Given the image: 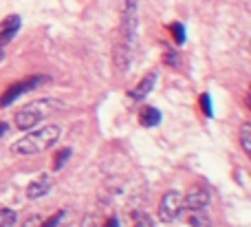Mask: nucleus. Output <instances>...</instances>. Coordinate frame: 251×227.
I'll list each match as a JSON object with an SVG mask.
<instances>
[{"instance_id":"nucleus-14","label":"nucleus","mask_w":251,"mask_h":227,"mask_svg":"<svg viewBox=\"0 0 251 227\" xmlns=\"http://www.w3.org/2000/svg\"><path fill=\"white\" fill-rule=\"evenodd\" d=\"M190 227H212V221L205 214H201V212H194L190 216Z\"/></svg>"},{"instance_id":"nucleus-1","label":"nucleus","mask_w":251,"mask_h":227,"mask_svg":"<svg viewBox=\"0 0 251 227\" xmlns=\"http://www.w3.org/2000/svg\"><path fill=\"white\" fill-rule=\"evenodd\" d=\"M119 44L115 49V64L119 73H126L132 64L134 47L139 33V4L137 0H122V18H119Z\"/></svg>"},{"instance_id":"nucleus-23","label":"nucleus","mask_w":251,"mask_h":227,"mask_svg":"<svg viewBox=\"0 0 251 227\" xmlns=\"http://www.w3.org/2000/svg\"><path fill=\"white\" fill-rule=\"evenodd\" d=\"M4 60V47H0V62Z\"/></svg>"},{"instance_id":"nucleus-19","label":"nucleus","mask_w":251,"mask_h":227,"mask_svg":"<svg viewBox=\"0 0 251 227\" xmlns=\"http://www.w3.org/2000/svg\"><path fill=\"white\" fill-rule=\"evenodd\" d=\"M134 227H154V221H152L148 214H143V216H139V219H137Z\"/></svg>"},{"instance_id":"nucleus-21","label":"nucleus","mask_w":251,"mask_h":227,"mask_svg":"<svg viewBox=\"0 0 251 227\" xmlns=\"http://www.w3.org/2000/svg\"><path fill=\"white\" fill-rule=\"evenodd\" d=\"M40 223H42V219H40V216H29V219L22 223V227H38Z\"/></svg>"},{"instance_id":"nucleus-9","label":"nucleus","mask_w":251,"mask_h":227,"mask_svg":"<svg viewBox=\"0 0 251 227\" xmlns=\"http://www.w3.org/2000/svg\"><path fill=\"white\" fill-rule=\"evenodd\" d=\"M20 25L22 22H20V18L18 16H9V18H4V20L0 22V47H4L9 40L16 38Z\"/></svg>"},{"instance_id":"nucleus-22","label":"nucleus","mask_w":251,"mask_h":227,"mask_svg":"<svg viewBox=\"0 0 251 227\" xmlns=\"http://www.w3.org/2000/svg\"><path fill=\"white\" fill-rule=\"evenodd\" d=\"M106 227H119V221L117 219H110L108 223H106Z\"/></svg>"},{"instance_id":"nucleus-16","label":"nucleus","mask_w":251,"mask_h":227,"mask_svg":"<svg viewBox=\"0 0 251 227\" xmlns=\"http://www.w3.org/2000/svg\"><path fill=\"white\" fill-rule=\"evenodd\" d=\"M199 101H201V108H203L205 117H212V115H214V110H212V97H209L207 93H203V95L199 97Z\"/></svg>"},{"instance_id":"nucleus-10","label":"nucleus","mask_w":251,"mask_h":227,"mask_svg":"<svg viewBox=\"0 0 251 227\" xmlns=\"http://www.w3.org/2000/svg\"><path fill=\"white\" fill-rule=\"evenodd\" d=\"M161 124V113L156 108H152V106H148V108L141 110V126L146 128H154Z\"/></svg>"},{"instance_id":"nucleus-15","label":"nucleus","mask_w":251,"mask_h":227,"mask_svg":"<svg viewBox=\"0 0 251 227\" xmlns=\"http://www.w3.org/2000/svg\"><path fill=\"white\" fill-rule=\"evenodd\" d=\"M170 31H172L174 42H176V44H183V42H185V26H183L181 22H174V25L170 26Z\"/></svg>"},{"instance_id":"nucleus-18","label":"nucleus","mask_w":251,"mask_h":227,"mask_svg":"<svg viewBox=\"0 0 251 227\" xmlns=\"http://www.w3.org/2000/svg\"><path fill=\"white\" fill-rule=\"evenodd\" d=\"M62 219H64V212H60V214H55V216H51L49 221H44V223H40L38 227H57L62 223Z\"/></svg>"},{"instance_id":"nucleus-12","label":"nucleus","mask_w":251,"mask_h":227,"mask_svg":"<svg viewBox=\"0 0 251 227\" xmlns=\"http://www.w3.org/2000/svg\"><path fill=\"white\" fill-rule=\"evenodd\" d=\"M18 223V214L13 210H9V207H4V210H0V227H13Z\"/></svg>"},{"instance_id":"nucleus-8","label":"nucleus","mask_w":251,"mask_h":227,"mask_svg":"<svg viewBox=\"0 0 251 227\" xmlns=\"http://www.w3.org/2000/svg\"><path fill=\"white\" fill-rule=\"evenodd\" d=\"M51 188H53V183H51V179H49L47 175H42L40 179H35V181H31L29 185H26V197L29 199H42V197H47L49 192H51Z\"/></svg>"},{"instance_id":"nucleus-11","label":"nucleus","mask_w":251,"mask_h":227,"mask_svg":"<svg viewBox=\"0 0 251 227\" xmlns=\"http://www.w3.org/2000/svg\"><path fill=\"white\" fill-rule=\"evenodd\" d=\"M240 146H243V152L251 157V124H243L240 126Z\"/></svg>"},{"instance_id":"nucleus-5","label":"nucleus","mask_w":251,"mask_h":227,"mask_svg":"<svg viewBox=\"0 0 251 227\" xmlns=\"http://www.w3.org/2000/svg\"><path fill=\"white\" fill-rule=\"evenodd\" d=\"M181 210H183L181 192L170 190V192L163 194V199H161V203H159V219L163 221V223H174L176 216L181 214Z\"/></svg>"},{"instance_id":"nucleus-4","label":"nucleus","mask_w":251,"mask_h":227,"mask_svg":"<svg viewBox=\"0 0 251 227\" xmlns=\"http://www.w3.org/2000/svg\"><path fill=\"white\" fill-rule=\"evenodd\" d=\"M49 77H26V79H22V82H16L13 86H9V91L7 93H2V97H0V108H4V106H11L13 101L18 100V97H22L25 93H29V91H33V88H38V86H42L44 82H47Z\"/></svg>"},{"instance_id":"nucleus-13","label":"nucleus","mask_w":251,"mask_h":227,"mask_svg":"<svg viewBox=\"0 0 251 227\" xmlns=\"http://www.w3.org/2000/svg\"><path fill=\"white\" fill-rule=\"evenodd\" d=\"M71 154H73V150H71V148H62L60 152L55 154V161H53V170H55V172L62 170V168H64V163L71 159Z\"/></svg>"},{"instance_id":"nucleus-3","label":"nucleus","mask_w":251,"mask_h":227,"mask_svg":"<svg viewBox=\"0 0 251 227\" xmlns=\"http://www.w3.org/2000/svg\"><path fill=\"white\" fill-rule=\"evenodd\" d=\"M55 106H57L55 100H49V97L47 100L33 101V104H26L25 108L16 113V126L20 128V130H31V128L38 126V124L42 122Z\"/></svg>"},{"instance_id":"nucleus-2","label":"nucleus","mask_w":251,"mask_h":227,"mask_svg":"<svg viewBox=\"0 0 251 227\" xmlns=\"http://www.w3.org/2000/svg\"><path fill=\"white\" fill-rule=\"evenodd\" d=\"M60 137H62V128L57 124H49V126H42L40 130H31L29 135L13 141L11 152L16 157H33V154H40L44 150L53 148Z\"/></svg>"},{"instance_id":"nucleus-20","label":"nucleus","mask_w":251,"mask_h":227,"mask_svg":"<svg viewBox=\"0 0 251 227\" xmlns=\"http://www.w3.org/2000/svg\"><path fill=\"white\" fill-rule=\"evenodd\" d=\"M82 227H97V216H93V214L84 216V219H82Z\"/></svg>"},{"instance_id":"nucleus-7","label":"nucleus","mask_w":251,"mask_h":227,"mask_svg":"<svg viewBox=\"0 0 251 227\" xmlns=\"http://www.w3.org/2000/svg\"><path fill=\"white\" fill-rule=\"evenodd\" d=\"M156 79H159V73H156V71H150V73H148L146 77H141V82H139L137 86L130 88V91H128V97H130L132 101H141V100H146V97L150 95V91L154 88Z\"/></svg>"},{"instance_id":"nucleus-17","label":"nucleus","mask_w":251,"mask_h":227,"mask_svg":"<svg viewBox=\"0 0 251 227\" xmlns=\"http://www.w3.org/2000/svg\"><path fill=\"white\" fill-rule=\"evenodd\" d=\"M165 64H168V66H172V69H176V66L181 64V60H178V55L172 51V49H168V51H165Z\"/></svg>"},{"instance_id":"nucleus-6","label":"nucleus","mask_w":251,"mask_h":227,"mask_svg":"<svg viewBox=\"0 0 251 227\" xmlns=\"http://www.w3.org/2000/svg\"><path fill=\"white\" fill-rule=\"evenodd\" d=\"M207 205H209V192L205 188H192L183 197V207H187L192 212H203Z\"/></svg>"}]
</instances>
